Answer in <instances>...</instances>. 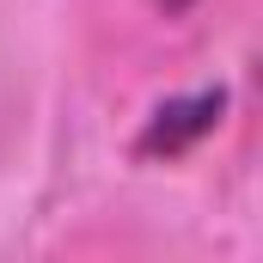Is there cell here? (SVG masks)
<instances>
[{
  "label": "cell",
  "instance_id": "cell-1",
  "mask_svg": "<svg viewBox=\"0 0 263 263\" xmlns=\"http://www.w3.org/2000/svg\"><path fill=\"white\" fill-rule=\"evenodd\" d=\"M220 110H227V92H220V86L165 98V104L147 117V129L135 135V153H141V159H178V153H190L202 135L220 123Z\"/></svg>",
  "mask_w": 263,
  "mask_h": 263
},
{
  "label": "cell",
  "instance_id": "cell-2",
  "mask_svg": "<svg viewBox=\"0 0 263 263\" xmlns=\"http://www.w3.org/2000/svg\"><path fill=\"white\" fill-rule=\"evenodd\" d=\"M196 0H153V12H165V18H178V12H190Z\"/></svg>",
  "mask_w": 263,
  "mask_h": 263
}]
</instances>
